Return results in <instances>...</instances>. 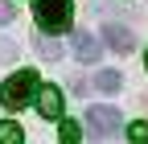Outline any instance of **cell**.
I'll list each match as a JSON object with an SVG mask.
<instances>
[{"label":"cell","mask_w":148,"mask_h":144,"mask_svg":"<svg viewBox=\"0 0 148 144\" xmlns=\"http://www.w3.org/2000/svg\"><path fill=\"white\" fill-rule=\"evenodd\" d=\"M119 86H123V78L115 74V70H99L95 74V91H103V95H115Z\"/></svg>","instance_id":"7"},{"label":"cell","mask_w":148,"mask_h":144,"mask_svg":"<svg viewBox=\"0 0 148 144\" xmlns=\"http://www.w3.org/2000/svg\"><path fill=\"white\" fill-rule=\"evenodd\" d=\"M12 53H16V45H8V41H0V62H12Z\"/></svg>","instance_id":"12"},{"label":"cell","mask_w":148,"mask_h":144,"mask_svg":"<svg viewBox=\"0 0 148 144\" xmlns=\"http://www.w3.org/2000/svg\"><path fill=\"white\" fill-rule=\"evenodd\" d=\"M33 16L41 33H66L74 16V0H33Z\"/></svg>","instance_id":"2"},{"label":"cell","mask_w":148,"mask_h":144,"mask_svg":"<svg viewBox=\"0 0 148 144\" xmlns=\"http://www.w3.org/2000/svg\"><path fill=\"white\" fill-rule=\"evenodd\" d=\"M70 41H74V58H78V62H99V41L90 37L86 29H74Z\"/></svg>","instance_id":"5"},{"label":"cell","mask_w":148,"mask_h":144,"mask_svg":"<svg viewBox=\"0 0 148 144\" xmlns=\"http://www.w3.org/2000/svg\"><path fill=\"white\" fill-rule=\"evenodd\" d=\"M12 16H16V8H8V4H0V25H8Z\"/></svg>","instance_id":"13"},{"label":"cell","mask_w":148,"mask_h":144,"mask_svg":"<svg viewBox=\"0 0 148 144\" xmlns=\"http://www.w3.org/2000/svg\"><path fill=\"white\" fill-rule=\"evenodd\" d=\"M37 111L45 119H62V91L58 86H41L37 91Z\"/></svg>","instance_id":"4"},{"label":"cell","mask_w":148,"mask_h":144,"mask_svg":"<svg viewBox=\"0 0 148 144\" xmlns=\"http://www.w3.org/2000/svg\"><path fill=\"white\" fill-rule=\"evenodd\" d=\"M37 53L53 62V58H62V45H58V41H49V37H37Z\"/></svg>","instance_id":"10"},{"label":"cell","mask_w":148,"mask_h":144,"mask_svg":"<svg viewBox=\"0 0 148 144\" xmlns=\"http://www.w3.org/2000/svg\"><path fill=\"white\" fill-rule=\"evenodd\" d=\"M0 144H25L21 123H12V119H4V123H0Z\"/></svg>","instance_id":"8"},{"label":"cell","mask_w":148,"mask_h":144,"mask_svg":"<svg viewBox=\"0 0 148 144\" xmlns=\"http://www.w3.org/2000/svg\"><path fill=\"white\" fill-rule=\"evenodd\" d=\"M82 140V128L74 119H62V128H58V144H78Z\"/></svg>","instance_id":"9"},{"label":"cell","mask_w":148,"mask_h":144,"mask_svg":"<svg viewBox=\"0 0 148 144\" xmlns=\"http://www.w3.org/2000/svg\"><path fill=\"white\" fill-rule=\"evenodd\" d=\"M37 91H41V82H37L33 70H16V74H8L4 82H0V103L8 107V111H21V107L33 103Z\"/></svg>","instance_id":"1"},{"label":"cell","mask_w":148,"mask_h":144,"mask_svg":"<svg viewBox=\"0 0 148 144\" xmlns=\"http://www.w3.org/2000/svg\"><path fill=\"white\" fill-rule=\"evenodd\" d=\"M86 128L95 132L99 140L111 136V132L119 128V107H86Z\"/></svg>","instance_id":"3"},{"label":"cell","mask_w":148,"mask_h":144,"mask_svg":"<svg viewBox=\"0 0 148 144\" xmlns=\"http://www.w3.org/2000/svg\"><path fill=\"white\" fill-rule=\"evenodd\" d=\"M103 41L115 49V53H132V45H136L132 29H123V25H107V29H103Z\"/></svg>","instance_id":"6"},{"label":"cell","mask_w":148,"mask_h":144,"mask_svg":"<svg viewBox=\"0 0 148 144\" xmlns=\"http://www.w3.org/2000/svg\"><path fill=\"white\" fill-rule=\"evenodd\" d=\"M127 140H132V144H148V123H144V119L127 123Z\"/></svg>","instance_id":"11"}]
</instances>
